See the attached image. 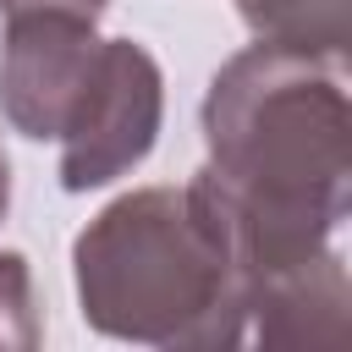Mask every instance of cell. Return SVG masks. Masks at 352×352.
<instances>
[{
    "label": "cell",
    "instance_id": "6da1fadb",
    "mask_svg": "<svg viewBox=\"0 0 352 352\" xmlns=\"http://www.w3.org/2000/svg\"><path fill=\"white\" fill-rule=\"evenodd\" d=\"M204 138L198 187L214 198L248 280L324 253L352 182V116L330 60L280 44L231 55L209 82Z\"/></svg>",
    "mask_w": 352,
    "mask_h": 352
},
{
    "label": "cell",
    "instance_id": "7a4b0ae2",
    "mask_svg": "<svg viewBox=\"0 0 352 352\" xmlns=\"http://www.w3.org/2000/svg\"><path fill=\"white\" fill-rule=\"evenodd\" d=\"M72 258L82 319L116 341L236 346L248 336L253 280L198 176L116 198Z\"/></svg>",
    "mask_w": 352,
    "mask_h": 352
},
{
    "label": "cell",
    "instance_id": "3957f363",
    "mask_svg": "<svg viewBox=\"0 0 352 352\" xmlns=\"http://www.w3.org/2000/svg\"><path fill=\"white\" fill-rule=\"evenodd\" d=\"M99 72H104V38H94V22L60 11L6 16L0 110L22 138H66Z\"/></svg>",
    "mask_w": 352,
    "mask_h": 352
},
{
    "label": "cell",
    "instance_id": "277c9868",
    "mask_svg": "<svg viewBox=\"0 0 352 352\" xmlns=\"http://www.w3.org/2000/svg\"><path fill=\"white\" fill-rule=\"evenodd\" d=\"M160 110H165V82L154 55L132 38H104V72L82 116L60 138V187L88 192L143 165L160 132Z\"/></svg>",
    "mask_w": 352,
    "mask_h": 352
},
{
    "label": "cell",
    "instance_id": "5b68a950",
    "mask_svg": "<svg viewBox=\"0 0 352 352\" xmlns=\"http://www.w3.org/2000/svg\"><path fill=\"white\" fill-rule=\"evenodd\" d=\"M352 292L341 258L324 248L297 270L253 280L248 324L264 346H341L352 336Z\"/></svg>",
    "mask_w": 352,
    "mask_h": 352
},
{
    "label": "cell",
    "instance_id": "8992f818",
    "mask_svg": "<svg viewBox=\"0 0 352 352\" xmlns=\"http://www.w3.org/2000/svg\"><path fill=\"white\" fill-rule=\"evenodd\" d=\"M258 44H280L314 60L341 66L352 44V0H236Z\"/></svg>",
    "mask_w": 352,
    "mask_h": 352
},
{
    "label": "cell",
    "instance_id": "52a82bcc",
    "mask_svg": "<svg viewBox=\"0 0 352 352\" xmlns=\"http://www.w3.org/2000/svg\"><path fill=\"white\" fill-rule=\"evenodd\" d=\"M33 341H38V308L28 258L0 253V346H33Z\"/></svg>",
    "mask_w": 352,
    "mask_h": 352
},
{
    "label": "cell",
    "instance_id": "ba28073f",
    "mask_svg": "<svg viewBox=\"0 0 352 352\" xmlns=\"http://www.w3.org/2000/svg\"><path fill=\"white\" fill-rule=\"evenodd\" d=\"M0 11H6V16H33V11H60V16H82V22H94V16L104 11V0H0Z\"/></svg>",
    "mask_w": 352,
    "mask_h": 352
},
{
    "label": "cell",
    "instance_id": "9c48e42d",
    "mask_svg": "<svg viewBox=\"0 0 352 352\" xmlns=\"http://www.w3.org/2000/svg\"><path fill=\"white\" fill-rule=\"evenodd\" d=\"M6 204H11V160L0 148V214H6Z\"/></svg>",
    "mask_w": 352,
    "mask_h": 352
}]
</instances>
